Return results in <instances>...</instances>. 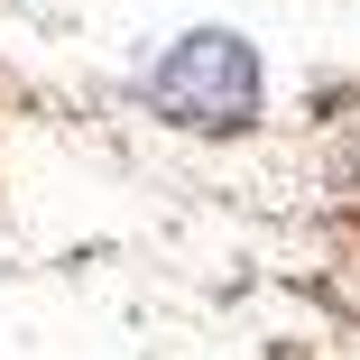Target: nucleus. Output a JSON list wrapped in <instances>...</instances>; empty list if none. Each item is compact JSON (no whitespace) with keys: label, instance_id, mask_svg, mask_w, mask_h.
<instances>
[{"label":"nucleus","instance_id":"obj_1","mask_svg":"<svg viewBox=\"0 0 360 360\" xmlns=\"http://www.w3.org/2000/svg\"><path fill=\"white\" fill-rule=\"evenodd\" d=\"M158 102H167L176 120H194V129H231V120H250V102H259V56H250L240 37H222V28H203V37H185V46L158 65Z\"/></svg>","mask_w":360,"mask_h":360}]
</instances>
